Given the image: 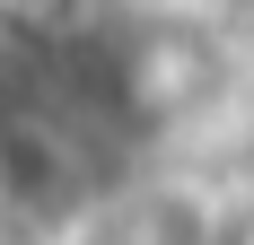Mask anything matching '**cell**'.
<instances>
[{
  "mask_svg": "<svg viewBox=\"0 0 254 245\" xmlns=\"http://www.w3.org/2000/svg\"><path fill=\"white\" fill-rule=\"evenodd\" d=\"M53 245H228V210L193 175L131 167L114 184H97L79 210H62Z\"/></svg>",
  "mask_w": 254,
  "mask_h": 245,
  "instance_id": "1",
  "label": "cell"
}]
</instances>
